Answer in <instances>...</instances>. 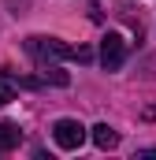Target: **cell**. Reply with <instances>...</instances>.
<instances>
[{
  "label": "cell",
  "instance_id": "cell-1",
  "mask_svg": "<svg viewBox=\"0 0 156 160\" xmlns=\"http://www.w3.org/2000/svg\"><path fill=\"white\" fill-rule=\"evenodd\" d=\"M26 52L34 56V63H56V60H75L78 48H71L67 41L60 38H41V34H34V38H26Z\"/></svg>",
  "mask_w": 156,
  "mask_h": 160
},
{
  "label": "cell",
  "instance_id": "cell-2",
  "mask_svg": "<svg viewBox=\"0 0 156 160\" xmlns=\"http://www.w3.org/2000/svg\"><path fill=\"white\" fill-rule=\"evenodd\" d=\"M52 142H56L60 149L75 153V149H82V142H85V127L78 119H56L52 123Z\"/></svg>",
  "mask_w": 156,
  "mask_h": 160
},
{
  "label": "cell",
  "instance_id": "cell-6",
  "mask_svg": "<svg viewBox=\"0 0 156 160\" xmlns=\"http://www.w3.org/2000/svg\"><path fill=\"white\" fill-rule=\"evenodd\" d=\"M7 101H15V86H11L7 78H0V108H4Z\"/></svg>",
  "mask_w": 156,
  "mask_h": 160
},
{
  "label": "cell",
  "instance_id": "cell-3",
  "mask_svg": "<svg viewBox=\"0 0 156 160\" xmlns=\"http://www.w3.org/2000/svg\"><path fill=\"white\" fill-rule=\"evenodd\" d=\"M123 60H126V41L119 34H104V41H100V63H104V71H119Z\"/></svg>",
  "mask_w": 156,
  "mask_h": 160
},
{
  "label": "cell",
  "instance_id": "cell-4",
  "mask_svg": "<svg viewBox=\"0 0 156 160\" xmlns=\"http://www.w3.org/2000/svg\"><path fill=\"white\" fill-rule=\"evenodd\" d=\"M93 145L97 149H115L119 145V130H112L108 123H97L93 127Z\"/></svg>",
  "mask_w": 156,
  "mask_h": 160
},
{
  "label": "cell",
  "instance_id": "cell-5",
  "mask_svg": "<svg viewBox=\"0 0 156 160\" xmlns=\"http://www.w3.org/2000/svg\"><path fill=\"white\" fill-rule=\"evenodd\" d=\"M19 142H22V130L15 123H0V153H11Z\"/></svg>",
  "mask_w": 156,
  "mask_h": 160
}]
</instances>
